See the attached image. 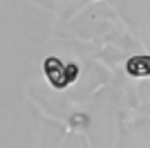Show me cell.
<instances>
[{
    "label": "cell",
    "instance_id": "7a4b0ae2",
    "mask_svg": "<svg viewBox=\"0 0 150 148\" xmlns=\"http://www.w3.org/2000/svg\"><path fill=\"white\" fill-rule=\"evenodd\" d=\"M125 70H128V74L139 76V79L150 76V56H132L125 65Z\"/></svg>",
    "mask_w": 150,
    "mask_h": 148
},
{
    "label": "cell",
    "instance_id": "6da1fadb",
    "mask_svg": "<svg viewBox=\"0 0 150 148\" xmlns=\"http://www.w3.org/2000/svg\"><path fill=\"white\" fill-rule=\"evenodd\" d=\"M45 74H47V81H50L54 88H58V90L69 85L67 76H65V65H63L58 58H54V56L45 58Z\"/></svg>",
    "mask_w": 150,
    "mask_h": 148
},
{
    "label": "cell",
    "instance_id": "3957f363",
    "mask_svg": "<svg viewBox=\"0 0 150 148\" xmlns=\"http://www.w3.org/2000/svg\"><path fill=\"white\" fill-rule=\"evenodd\" d=\"M65 76H67V83H74L79 79V65H74V63L65 65Z\"/></svg>",
    "mask_w": 150,
    "mask_h": 148
}]
</instances>
